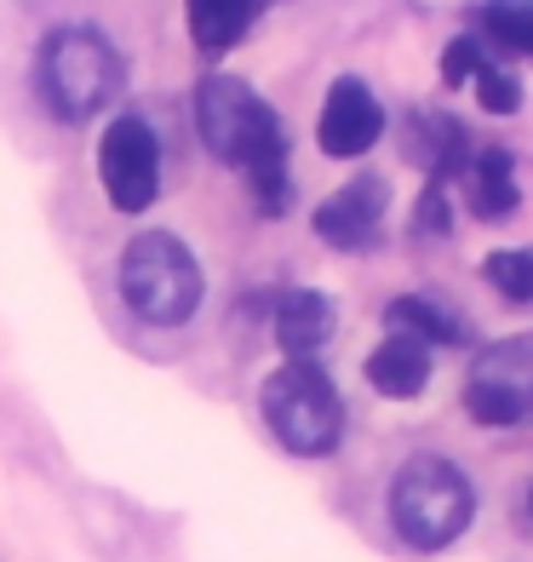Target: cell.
Returning a JSON list of instances; mask_svg holds the SVG:
<instances>
[{
    "instance_id": "obj_1",
    "label": "cell",
    "mask_w": 533,
    "mask_h": 562,
    "mask_svg": "<svg viewBox=\"0 0 533 562\" xmlns=\"http://www.w3.org/2000/svg\"><path fill=\"white\" fill-rule=\"evenodd\" d=\"M195 121H201V138L207 149L236 167L252 195H259L264 213H282L287 195H293V178H287V133L282 121L270 115V104L247 81L236 75H207L195 92Z\"/></svg>"
},
{
    "instance_id": "obj_2",
    "label": "cell",
    "mask_w": 533,
    "mask_h": 562,
    "mask_svg": "<svg viewBox=\"0 0 533 562\" xmlns=\"http://www.w3.org/2000/svg\"><path fill=\"white\" fill-rule=\"evenodd\" d=\"M476 517V488L470 476L442 453H413L390 482V528L413 551H442L453 546Z\"/></svg>"
},
{
    "instance_id": "obj_3",
    "label": "cell",
    "mask_w": 533,
    "mask_h": 562,
    "mask_svg": "<svg viewBox=\"0 0 533 562\" xmlns=\"http://www.w3.org/2000/svg\"><path fill=\"white\" fill-rule=\"evenodd\" d=\"M121 75L126 69H121V53L110 46V35L87 30V23L53 30L41 41V58H35L41 104L58 121H92L121 92Z\"/></svg>"
},
{
    "instance_id": "obj_4",
    "label": "cell",
    "mask_w": 533,
    "mask_h": 562,
    "mask_svg": "<svg viewBox=\"0 0 533 562\" xmlns=\"http://www.w3.org/2000/svg\"><path fill=\"white\" fill-rule=\"evenodd\" d=\"M201 265L172 229H144L121 252V299L149 327H184L201 311Z\"/></svg>"
},
{
    "instance_id": "obj_5",
    "label": "cell",
    "mask_w": 533,
    "mask_h": 562,
    "mask_svg": "<svg viewBox=\"0 0 533 562\" xmlns=\"http://www.w3.org/2000/svg\"><path fill=\"white\" fill-rule=\"evenodd\" d=\"M259 407L287 453L316 459V453H333L344 437V396L310 356H287V368H275L264 379Z\"/></svg>"
},
{
    "instance_id": "obj_6",
    "label": "cell",
    "mask_w": 533,
    "mask_h": 562,
    "mask_svg": "<svg viewBox=\"0 0 533 562\" xmlns=\"http://www.w3.org/2000/svg\"><path fill=\"white\" fill-rule=\"evenodd\" d=\"M465 407L481 425H522L533 419V334L499 339L476 356L465 379Z\"/></svg>"
},
{
    "instance_id": "obj_7",
    "label": "cell",
    "mask_w": 533,
    "mask_h": 562,
    "mask_svg": "<svg viewBox=\"0 0 533 562\" xmlns=\"http://www.w3.org/2000/svg\"><path fill=\"white\" fill-rule=\"evenodd\" d=\"M98 178L104 195L115 201V213H144L161 195V144L149 133V121L138 115H115L98 144Z\"/></svg>"
},
{
    "instance_id": "obj_8",
    "label": "cell",
    "mask_w": 533,
    "mask_h": 562,
    "mask_svg": "<svg viewBox=\"0 0 533 562\" xmlns=\"http://www.w3.org/2000/svg\"><path fill=\"white\" fill-rule=\"evenodd\" d=\"M378 133H385V110H378V98L355 81V75L327 87L321 121H316V144L327 149V156H339V161L367 156V149L378 144Z\"/></svg>"
},
{
    "instance_id": "obj_9",
    "label": "cell",
    "mask_w": 533,
    "mask_h": 562,
    "mask_svg": "<svg viewBox=\"0 0 533 562\" xmlns=\"http://www.w3.org/2000/svg\"><path fill=\"white\" fill-rule=\"evenodd\" d=\"M378 224H385V184H378V178H350L339 195H327L316 207V236L339 252L373 247Z\"/></svg>"
},
{
    "instance_id": "obj_10",
    "label": "cell",
    "mask_w": 533,
    "mask_h": 562,
    "mask_svg": "<svg viewBox=\"0 0 533 562\" xmlns=\"http://www.w3.org/2000/svg\"><path fill=\"white\" fill-rule=\"evenodd\" d=\"M367 385L378 396H396V402L419 396L430 385V345H419L408 334H390L385 345L367 356Z\"/></svg>"
},
{
    "instance_id": "obj_11",
    "label": "cell",
    "mask_w": 533,
    "mask_h": 562,
    "mask_svg": "<svg viewBox=\"0 0 533 562\" xmlns=\"http://www.w3.org/2000/svg\"><path fill=\"white\" fill-rule=\"evenodd\" d=\"M275 339H282L287 356H316L327 339H333V299L293 288L282 304H275Z\"/></svg>"
},
{
    "instance_id": "obj_12",
    "label": "cell",
    "mask_w": 533,
    "mask_h": 562,
    "mask_svg": "<svg viewBox=\"0 0 533 562\" xmlns=\"http://www.w3.org/2000/svg\"><path fill=\"white\" fill-rule=\"evenodd\" d=\"M264 0H184V18H190V35L201 53H230V46L252 30Z\"/></svg>"
},
{
    "instance_id": "obj_13",
    "label": "cell",
    "mask_w": 533,
    "mask_h": 562,
    "mask_svg": "<svg viewBox=\"0 0 533 562\" xmlns=\"http://www.w3.org/2000/svg\"><path fill=\"white\" fill-rule=\"evenodd\" d=\"M465 195L476 218H504L517 207V167L504 149H481L465 161Z\"/></svg>"
},
{
    "instance_id": "obj_14",
    "label": "cell",
    "mask_w": 533,
    "mask_h": 562,
    "mask_svg": "<svg viewBox=\"0 0 533 562\" xmlns=\"http://www.w3.org/2000/svg\"><path fill=\"white\" fill-rule=\"evenodd\" d=\"M385 322H390V334H408V339H419V345H460V339H465L460 316H453L447 304H436V299H419V293L390 299Z\"/></svg>"
},
{
    "instance_id": "obj_15",
    "label": "cell",
    "mask_w": 533,
    "mask_h": 562,
    "mask_svg": "<svg viewBox=\"0 0 533 562\" xmlns=\"http://www.w3.org/2000/svg\"><path fill=\"white\" fill-rule=\"evenodd\" d=\"M481 276H488V288L517 299V304H533V252L528 247H499L481 259Z\"/></svg>"
},
{
    "instance_id": "obj_16",
    "label": "cell",
    "mask_w": 533,
    "mask_h": 562,
    "mask_svg": "<svg viewBox=\"0 0 533 562\" xmlns=\"http://www.w3.org/2000/svg\"><path fill=\"white\" fill-rule=\"evenodd\" d=\"M481 23H488V35L499 46L533 58V0H488V7H481Z\"/></svg>"
},
{
    "instance_id": "obj_17",
    "label": "cell",
    "mask_w": 533,
    "mask_h": 562,
    "mask_svg": "<svg viewBox=\"0 0 533 562\" xmlns=\"http://www.w3.org/2000/svg\"><path fill=\"white\" fill-rule=\"evenodd\" d=\"M470 81H476V98H481V110H494V115H511V110L522 104V87H517V81H511V75H504V69H494L488 58L476 64V75H470Z\"/></svg>"
},
{
    "instance_id": "obj_18",
    "label": "cell",
    "mask_w": 533,
    "mask_h": 562,
    "mask_svg": "<svg viewBox=\"0 0 533 562\" xmlns=\"http://www.w3.org/2000/svg\"><path fill=\"white\" fill-rule=\"evenodd\" d=\"M442 178H430V190L419 195V207H413V229L419 236H447V201H442Z\"/></svg>"
}]
</instances>
